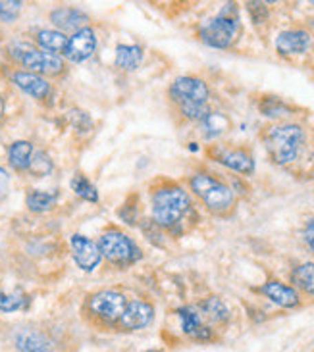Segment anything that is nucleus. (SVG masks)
I'll return each mask as SVG.
<instances>
[{
  "label": "nucleus",
  "instance_id": "nucleus-32",
  "mask_svg": "<svg viewBox=\"0 0 314 352\" xmlns=\"http://www.w3.org/2000/svg\"><path fill=\"white\" fill-rule=\"evenodd\" d=\"M303 237H305V243L308 245V248L314 252V219H308V221H306Z\"/></svg>",
  "mask_w": 314,
  "mask_h": 352
},
{
  "label": "nucleus",
  "instance_id": "nucleus-29",
  "mask_svg": "<svg viewBox=\"0 0 314 352\" xmlns=\"http://www.w3.org/2000/svg\"><path fill=\"white\" fill-rule=\"evenodd\" d=\"M28 172L33 173L35 177H45V175L52 172V162L45 153H33Z\"/></svg>",
  "mask_w": 314,
  "mask_h": 352
},
{
  "label": "nucleus",
  "instance_id": "nucleus-21",
  "mask_svg": "<svg viewBox=\"0 0 314 352\" xmlns=\"http://www.w3.org/2000/svg\"><path fill=\"white\" fill-rule=\"evenodd\" d=\"M291 283L305 295L314 296V262H305L291 272Z\"/></svg>",
  "mask_w": 314,
  "mask_h": 352
},
{
  "label": "nucleus",
  "instance_id": "nucleus-16",
  "mask_svg": "<svg viewBox=\"0 0 314 352\" xmlns=\"http://www.w3.org/2000/svg\"><path fill=\"white\" fill-rule=\"evenodd\" d=\"M12 81L19 87L23 93H28L33 98H47L52 93V87L48 83L45 77L37 76V74H31V72H16L12 74Z\"/></svg>",
  "mask_w": 314,
  "mask_h": 352
},
{
  "label": "nucleus",
  "instance_id": "nucleus-19",
  "mask_svg": "<svg viewBox=\"0 0 314 352\" xmlns=\"http://www.w3.org/2000/svg\"><path fill=\"white\" fill-rule=\"evenodd\" d=\"M197 310L202 318H207L212 324H226L229 320L228 305L218 296H209V298L200 300Z\"/></svg>",
  "mask_w": 314,
  "mask_h": 352
},
{
  "label": "nucleus",
  "instance_id": "nucleus-33",
  "mask_svg": "<svg viewBox=\"0 0 314 352\" xmlns=\"http://www.w3.org/2000/svg\"><path fill=\"white\" fill-rule=\"evenodd\" d=\"M8 189H10V175L0 168V199H4V197H6Z\"/></svg>",
  "mask_w": 314,
  "mask_h": 352
},
{
  "label": "nucleus",
  "instance_id": "nucleus-8",
  "mask_svg": "<svg viewBox=\"0 0 314 352\" xmlns=\"http://www.w3.org/2000/svg\"><path fill=\"white\" fill-rule=\"evenodd\" d=\"M19 64L23 67H28L31 74L37 76H60L64 72V60L60 58V54H52L47 50H37V48H25L18 54Z\"/></svg>",
  "mask_w": 314,
  "mask_h": 352
},
{
  "label": "nucleus",
  "instance_id": "nucleus-13",
  "mask_svg": "<svg viewBox=\"0 0 314 352\" xmlns=\"http://www.w3.org/2000/svg\"><path fill=\"white\" fill-rule=\"evenodd\" d=\"M70 243H72V254H74V260H76V264L83 272H93L98 264H101V260H103V254H101V248L96 245L95 241H91V239H87L85 235H72L70 239Z\"/></svg>",
  "mask_w": 314,
  "mask_h": 352
},
{
  "label": "nucleus",
  "instance_id": "nucleus-20",
  "mask_svg": "<svg viewBox=\"0 0 314 352\" xmlns=\"http://www.w3.org/2000/svg\"><path fill=\"white\" fill-rule=\"evenodd\" d=\"M143 62V48L139 45H118L116 47V66L125 72H134Z\"/></svg>",
  "mask_w": 314,
  "mask_h": 352
},
{
  "label": "nucleus",
  "instance_id": "nucleus-1",
  "mask_svg": "<svg viewBox=\"0 0 314 352\" xmlns=\"http://www.w3.org/2000/svg\"><path fill=\"white\" fill-rule=\"evenodd\" d=\"M191 208L193 204L187 190L176 183H166L153 192V219L158 228L178 233Z\"/></svg>",
  "mask_w": 314,
  "mask_h": 352
},
{
  "label": "nucleus",
  "instance_id": "nucleus-17",
  "mask_svg": "<svg viewBox=\"0 0 314 352\" xmlns=\"http://www.w3.org/2000/svg\"><path fill=\"white\" fill-rule=\"evenodd\" d=\"M14 343L18 352H54L50 339L37 329H21L16 333Z\"/></svg>",
  "mask_w": 314,
  "mask_h": 352
},
{
  "label": "nucleus",
  "instance_id": "nucleus-36",
  "mask_svg": "<svg viewBox=\"0 0 314 352\" xmlns=\"http://www.w3.org/2000/svg\"><path fill=\"white\" fill-rule=\"evenodd\" d=\"M313 4H314V2H313Z\"/></svg>",
  "mask_w": 314,
  "mask_h": 352
},
{
  "label": "nucleus",
  "instance_id": "nucleus-24",
  "mask_svg": "<svg viewBox=\"0 0 314 352\" xmlns=\"http://www.w3.org/2000/svg\"><path fill=\"white\" fill-rule=\"evenodd\" d=\"M200 127H202V133L207 139H214V137H218L224 131H228L229 127V120L224 114H220V112H210L202 122H200Z\"/></svg>",
  "mask_w": 314,
  "mask_h": 352
},
{
  "label": "nucleus",
  "instance_id": "nucleus-31",
  "mask_svg": "<svg viewBox=\"0 0 314 352\" xmlns=\"http://www.w3.org/2000/svg\"><path fill=\"white\" fill-rule=\"evenodd\" d=\"M247 6V12L251 19H253V23L255 25H260V23H266L268 21V8L264 2H247L245 4Z\"/></svg>",
  "mask_w": 314,
  "mask_h": 352
},
{
  "label": "nucleus",
  "instance_id": "nucleus-2",
  "mask_svg": "<svg viewBox=\"0 0 314 352\" xmlns=\"http://www.w3.org/2000/svg\"><path fill=\"white\" fill-rule=\"evenodd\" d=\"M305 144V131L297 124H280L274 127H268L264 133V146L272 162L278 166L297 160Z\"/></svg>",
  "mask_w": 314,
  "mask_h": 352
},
{
  "label": "nucleus",
  "instance_id": "nucleus-5",
  "mask_svg": "<svg viewBox=\"0 0 314 352\" xmlns=\"http://www.w3.org/2000/svg\"><path fill=\"white\" fill-rule=\"evenodd\" d=\"M98 248H101V254L114 266H132L143 256L141 248L137 247L134 239H129L118 229L105 231L98 241Z\"/></svg>",
  "mask_w": 314,
  "mask_h": 352
},
{
  "label": "nucleus",
  "instance_id": "nucleus-30",
  "mask_svg": "<svg viewBox=\"0 0 314 352\" xmlns=\"http://www.w3.org/2000/svg\"><path fill=\"white\" fill-rule=\"evenodd\" d=\"M21 6H23V2H18V0H6V2H0V19H2V21H6V23H12V21L19 16Z\"/></svg>",
  "mask_w": 314,
  "mask_h": 352
},
{
  "label": "nucleus",
  "instance_id": "nucleus-11",
  "mask_svg": "<svg viewBox=\"0 0 314 352\" xmlns=\"http://www.w3.org/2000/svg\"><path fill=\"white\" fill-rule=\"evenodd\" d=\"M176 314L180 318L181 331L191 337L193 341H200V343H207L214 339V331L212 327L202 322V316L199 314L197 308L193 306H181L176 310Z\"/></svg>",
  "mask_w": 314,
  "mask_h": 352
},
{
  "label": "nucleus",
  "instance_id": "nucleus-12",
  "mask_svg": "<svg viewBox=\"0 0 314 352\" xmlns=\"http://www.w3.org/2000/svg\"><path fill=\"white\" fill-rule=\"evenodd\" d=\"M96 50V35L95 31L91 28L81 29V31H77L74 33L72 37H67L66 48H64V56L67 60H72V62H76V64H81V62H85L89 58L95 54Z\"/></svg>",
  "mask_w": 314,
  "mask_h": 352
},
{
  "label": "nucleus",
  "instance_id": "nucleus-25",
  "mask_svg": "<svg viewBox=\"0 0 314 352\" xmlns=\"http://www.w3.org/2000/svg\"><path fill=\"white\" fill-rule=\"evenodd\" d=\"M58 200V192H45V190H31L28 195V208L31 212H47Z\"/></svg>",
  "mask_w": 314,
  "mask_h": 352
},
{
  "label": "nucleus",
  "instance_id": "nucleus-3",
  "mask_svg": "<svg viewBox=\"0 0 314 352\" xmlns=\"http://www.w3.org/2000/svg\"><path fill=\"white\" fill-rule=\"evenodd\" d=\"M241 21H239L238 4L228 2L220 10L216 18L209 19L199 29V37L205 45L212 48H229L239 37Z\"/></svg>",
  "mask_w": 314,
  "mask_h": 352
},
{
  "label": "nucleus",
  "instance_id": "nucleus-6",
  "mask_svg": "<svg viewBox=\"0 0 314 352\" xmlns=\"http://www.w3.org/2000/svg\"><path fill=\"white\" fill-rule=\"evenodd\" d=\"M125 306H127V298L112 289L98 291L95 295L89 296V300H87L89 314L105 324H116L120 320V316L124 314Z\"/></svg>",
  "mask_w": 314,
  "mask_h": 352
},
{
  "label": "nucleus",
  "instance_id": "nucleus-26",
  "mask_svg": "<svg viewBox=\"0 0 314 352\" xmlns=\"http://www.w3.org/2000/svg\"><path fill=\"white\" fill-rule=\"evenodd\" d=\"M260 112L262 116H266V118H286V116L291 114V108L282 100V98H278V96H264L262 100H260Z\"/></svg>",
  "mask_w": 314,
  "mask_h": 352
},
{
  "label": "nucleus",
  "instance_id": "nucleus-14",
  "mask_svg": "<svg viewBox=\"0 0 314 352\" xmlns=\"http://www.w3.org/2000/svg\"><path fill=\"white\" fill-rule=\"evenodd\" d=\"M313 37L305 29H287L276 37V50L282 56H295L305 54L311 48Z\"/></svg>",
  "mask_w": 314,
  "mask_h": 352
},
{
  "label": "nucleus",
  "instance_id": "nucleus-34",
  "mask_svg": "<svg viewBox=\"0 0 314 352\" xmlns=\"http://www.w3.org/2000/svg\"><path fill=\"white\" fill-rule=\"evenodd\" d=\"M4 114V100H2V96H0V118Z\"/></svg>",
  "mask_w": 314,
  "mask_h": 352
},
{
  "label": "nucleus",
  "instance_id": "nucleus-15",
  "mask_svg": "<svg viewBox=\"0 0 314 352\" xmlns=\"http://www.w3.org/2000/svg\"><path fill=\"white\" fill-rule=\"evenodd\" d=\"M260 293L280 308H297L301 305V296H299V291L295 287L286 285V283H282L278 279L266 281L264 285L260 287Z\"/></svg>",
  "mask_w": 314,
  "mask_h": 352
},
{
  "label": "nucleus",
  "instance_id": "nucleus-4",
  "mask_svg": "<svg viewBox=\"0 0 314 352\" xmlns=\"http://www.w3.org/2000/svg\"><path fill=\"white\" fill-rule=\"evenodd\" d=\"M189 187L205 202V206L214 214H226L236 202L233 189L207 172L195 173L189 179Z\"/></svg>",
  "mask_w": 314,
  "mask_h": 352
},
{
  "label": "nucleus",
  "instance_id": "nucleus-35",
  "mask_svg": "<svg viewBox=\"0 0 314 352\" xmlns=\"http://www.w3.org/2000/svg\"><path fill=\"white\" fill-rule=\"evenodd\" d=\"M147 352H162V351H147Z\"/></svg>",
  "mask_w": 314,
  "mask_h": 352
},
{
  "label": "nucleus",
  "instance_id": "nucleus-7",
  "mask_svg": "<svg viewBox=\"0 0 314 352\" xmlns=\"http://www.w3.org/2000/svg\"><path fill=\"white\" fill-rule=\"evenodd\" d=\"M170 98L180 108L189 104H209V85L199 77L181 76L171 83Z\"/></svg>",
  "mask_w": 314,
  "mask_h": 352
},
{
  "label": "nucleus",
  "instance_id": "nucleus-27",
  "mask_svg": "<svg viewBox=\"0 0 314 352\" xmlns=\"http://www.w3.org/2000/svg\"><path fill=\"white\" fill-rule=\"evenodd\" d=\"M28 296L23 291H14V293H2L0 291V312H18L28 306Z\"/></svg>",
  "mask_w": 314,
  "mask_h": 352
},
{
  "label": "nucleus",
  "instance_id": "nucleus-9",
  "mask_svg": "<svg viewBox=\"0 0 314 352\" xmlns=\"http://www.w3.org/2000/svg\"><path fill=\"white\" fill-rule=\"evenodd\" d=\"M154 306L145 300H132L125 306L124 314L116 322V329L120 331H139L153 324Z\"/></svg>",
  "mask_w": 314,
  "mask_h": 352
},
{
  "label": "nucleus",
  "instance_id": "nucleus-18",
  "mask_svg": "<svg viewBox=\"0 0 314 352\" xmlns=\"http://www.w3.org/2000/svg\"><path fill=\"white\" fill-rule=\"evenodd\" d=\"M50 21L62 31H81L87 28L89 16L79 8H58L50 14Z\"/></svg>",
  "mask_w": 314,
  "mask_h": 352
},
{
  "label": "nucleus",
  "instance_id": "nucleus-10",
  "mask_svg": "<svg viewBox=\"0 0 314 352\" xmlns=\"http://www.w3.org/2000/svg\"><path fill=\"white\" fill-rule=\"evenodd\" d=\"M212 158L222 166H226L231 172H238L241 175H253L255 172V160L245 148L216 146V148H212Z\"/></svg>",
  "mask_w": 314,
  "mask_h": 352
},
{
  "label": "nucleus",
  "instance_id": "nucleus-23",
  "mask_svg": "<svg viewBox=\"0 0 314 352\" xmlns=\"http://www.w3.org/2000/svg\"><path fill=\"white\" fill-rule=\"evenodd\" d=\"M37 43L41 47L45 48L47 52L58 54V52H64L66 48L67 37L62 31H54V29H43L37 33Z\"/></svg>",
  "mask_w": 314,
  "mask_h": 352
},
{
  "label": "nucleus",
  "instance_id": "nucleus-22",
  "mask_svg": "<svg viewBox=\"0 0 314 352\" xmlns=\"http://www.w3.org/2000/svg\"><path fill=\"white\" fill-rule=\"evenodd\" d=\"M31 156H33V144L28 143V141H18V143H14L10 146V166H12L14 170H18V172H25V170H29Z\"/></svg>",
  "mask_w": 314,
  "mask_h": 352
},
{
  "label": "nucleus",
  "instance_id": "nucleus-28",
  "mask_svg": "<svg viewBox=\"0 0 314 352\" xmlns=\"http://www.w3.org/2000/svg\"><path fill=\"white\" fill-rule=\"evenodd\" d=\"M70 185H72V190L76 192L77 197H81L83 200H89V202H96V200H98V192H96L95 185L87 179L85 175L77 173Z\"/></svg>",
  "mask_w": 314,
  "mask_h": 352
}]
</instances>
